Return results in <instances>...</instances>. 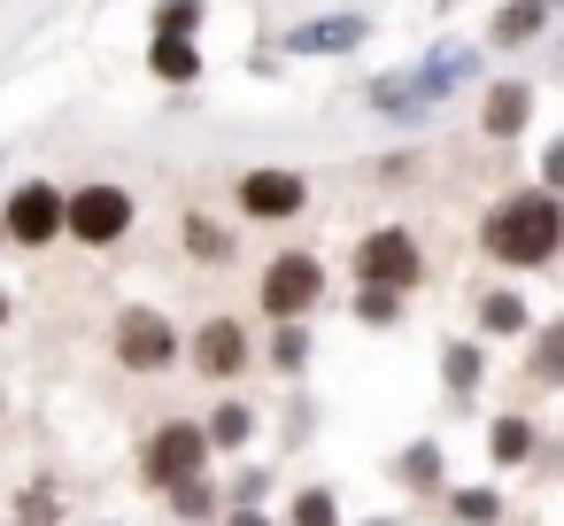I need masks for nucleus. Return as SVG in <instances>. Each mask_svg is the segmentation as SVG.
I'll return each instance as SVG.
<instances>
[{
  "label": "nucleus",
  "mask_w": 564,
  "mask_h": 526,
  "mask_svg": "<svg viewBox=\"0 0 564 526\" xmlns=\"http://www.w3.org/2000/svg\"><path fill=\"white\" fill-rule=\"evenodd\" d=\"M186 248H194L202 264H225V256H232V248H225V233H217V225H202V217H186Z\"/></svg>",
  "instance_id": "17"
},
{
  "label": "nucleus",
  "mask_w": 564,
  "mask_h": 526,
  "mask_svg": "<svg viewBox=\"0 0 564 526\" xmlns=\"http://www.w3.org/2000/svg\"><path fill=\"white\" fill-rule=\"evenodd\" d=\"M525 109H533V94H525V86H495V94H487V132H495V140L525 132Z\"/></svg>",
  "instance_id": "11"
},
{
  "label": "nucleus",
  "mask_w": 564,
  "mask_h": 526,
  "mask_svg": "<svg viewBox=\"0 0 564 526\" xmlns=\"http://www.w3.org/2000/svg\"><path fill=\"white\" fill-rule=\"evenodd\" d=\"M0 233L24 240V248H47V240L63 233V194H55V186H24V194L9 202V217H0Z\"/></svg>",
  "instance_id": "6"
},
{
  "label": "nucleus",
  "mask_w": 564,
  "mask_h": 526,
  "mask_svg": "<svg viewBox=\"0 0 564 526\" xmlns=\"http://www.w3.org/2000/svg\"><path fill=\"white\" fill-rule=\"evenodd\" d=\"M271 356H279V364L294 372V364L310 356V333H302V325H279V341H271Z\"/></svg>",
  "instance_id": "22"
},
{
  "label": "nucleus",
  "mask_w": 564,
  "mask_h": 526,
  "mask_svg": "<svg viewBox=\"0 0 564 526\" xmlns=\"http://www.w3.org/2000/svg\"><path fill=\"white\" fill-rule=\"evenodd\" d=\"M0 325H9V294H0Z\"/></svg>",
  "instance_id": "27"
},
{
  "label": "nucleus",
  "mask_w": 564,
  "mask_h": 526,
  "mask_svg": "<svg viewBox=\"0 0 564 526\" xmlns=\"http://www.w3.org/2000/svg\"><path fill=\"white\" fill-rule=\"evenodd\" d=\"M202 457H209L202 426H194V418H171V426L148 441V480H155V487H186V480H202Z\"/></svg>",
  "instance_id": "4"
},
{
  "label": "nucleus",
  "mask_w": 564,
  "mask_h": 526,
  "mask_svg": "<svg viewBox=\"0 0 564 526\" xmlns=\"http://www.w3.org/2000/svg\"><path fill=\"white\" fill-rule=\"evenodd\" d=\"M448 387H456V395L479 387V356H471V348H448Z\"/></svg>",
  "instance_id": "23"
},
{
  "label": "nucleus",
  "mask_w": 564,
  "mask_h": 526,
  "mask_svg": "<svg viewBox=\"0 0 564 526\" xmlns=\"http://www.w3.org/2000/svg\"><path fill=\"white\" fill-rule=\"evenodd\" d=\"M155 71H163L171 86H186V78L202 71V55H194V40H163V32H155Z\"/></svg>",
  "instance_id": "13"
},
{
  "label": "nucleus",
  "mask_w": 564,
  "mask_h": 526,
  "mask_svg": "<svg viewBox=\"0 0 564 526\" xmlns=\"http://www.w3.org/2000/svg\"><path fill=\"white\" fill-rule=\"evenodd\" d=\"M317 294H325V264L302 256V248L263 271V310H271L279 325H302V310H317Z\"/></svg>",
  "instance_id": "3"
},
{
  "label": "nucleus",
  "mask_w": 564,
  "mask_h": 526,
  "mask_svg": "<svg viewBox=\"0 0 564 526\" xmlns=\"http://www.w3.org/2000/svg\"><path fill=\"white\" fill-rule=\"evenodd\" d=\"M487 449H495V464H525V457H533V426H525V418H495Z\"/></svg>",
  "instance_id": "12"
},
{
  "label": "nucleus",
  "mask_w": 564,
  "mask_h": 526,
  "mask_svg": "<svg viewBox=\"0 0 564 526\" xmlns=\"http://www.w3.org/2000/svg\"><path fill=\"white\" fill-rule=\"evenodd\" d=\"M202 24V0H171V9H163V40H186Z\"/></svg>",
  "instance_id": "21"
},
{
  "label": "nucleus",
  "mask_w": 564,
  "mask_h": 526,
  "mask_svg": "<svg viewBox=\"0 0 564 526\" xmlns=\"http://www.w3.org/2000/svg\"><path fill=\"white\" fill-rule=\"evenodd\" d=\"M232 526H271V518L263 511H232Z\"/></svg>",
  "instance_id": "26"
},
{
  "label": "nucleus",
  "mask_w": 564,
  "mask_h": 526,
  "mask_svg": "<svg viewBox=\"0 0 564 526\" xmlns=\"http://www.w3.org/2000/svg\"><path fill=\"white\" fill-rule=\"evenodd\" d=\"M194 364H202L209 379H232V372H248V333H240L232 318L202 325V333H194Z\"/></svg>",
  "instance_id": "9"
},
{
  "label": "nucleus",
  "mask_w": 564,
  "mask_h": 526,
  "mask_svg": "<svg viewBox=\"0 0 564 526\" xmlns=\"http://www.w3.org/2000/svg\"><path fill=\"white\" fill-rule=\"evenodd\" d=\"M456 518H471V526H495V518H502V503H495L487 487H464V495H456Z\"/></svg>",
  "instance_id": "19"
},
{
  "label": "nucleus",
  "mask_w": 564,
  "mask_h": 526,
  "mask_svg": "<svg viewBox=\"0 0 564 526\" xmlns=\"http://www.w3.org/2000/svg\"><path fill=\"white\" fill-rule=\"evenodd\" d=\"M479 240H487V256H502V264H549L556 240H564V217H556L549 194H518V202H502V210L487 217Z\"/></svg>",
  "instance_id": "1"
},
{
  "label": "nucleus",
  "mask_w": 564,
  "mask_h": 526,
  "mask_svg": "<svg viewBox=\"0 0 564 526\" xmlns=\"http://www.w3.org/2000/svg\"><path fill=\"white\" fill-rule=\"evenodd\" d=\"M356 264H364V287H387V294H402V287L417 279V240H410V233H371Z\"/></svg>",
  "instance_id": "7"
},
{
  "label": "nucleus",
  "mask_w": 564,
  "mask_h": 526,
  "mask_svg": "<svg viewBox=\"0 0 564 526\" xmlns=\"http://www.w3.org/2000/svg\"><path fill=\"white\" fill-rule=\"evenodd\" d=\"M248 426H256V418H248L240 402H225V410L209 418V433H202V441H217V449H240V441H248Z\"/></svg>",
  "instance_id": "15"
},
{
  "label": "nucleus",
  "mask_w": 564,
  "mask_h": 526,
  "mask_svg": "<svg viewBox=\"0 0 564 526\" xmlns=\"http://www.w3.org/2000/svg\"><path fill=\"white\" fill-rule=\"evenodd\" d=\"M63 233H78L86 248H109L132 233V194L124 186H78L63 194Z\"/></svg>",
  "instance_id": "2"
},
{
  "label": "nucleus",
  "mask_w": 564,
  "mask_h": 526,
  "mask_svg": "<svg viewBox=\"0 0 564 526\" xmlns=\"http://www.w3.org/2000/svg\"><path fill=\"white\" fill-rule=\"evenodd\" d=\"M0 240H9V233H0Z\"/></svg>",
  "instance_id": "28"
},
{
  "label": "nucleus",
  "mask_w": 564,
  "mask_h": 526,
  "mask_svg": "<svg viewBox=\"0 0 564 526\" xmlns=\"http://www.w3.org/2000/svg\"><path fill=\"white\" fill-rule=\"evenodd\" d=\"M356 318H364V325H394V318H402V302H394L387 287H364V294H356Z\"/></svg>",
  "instance_id": "18"
},
{
  "label": "nucleus",
  "mask_w": 564,
  "mask_h": 526,
  "mask_svg": "<svg viewBox=\"0 0 564 526\" xmlns=\"http://www.w3.org/2000/svg\"><path fill=\"white\" fill-rule=\"evenodd\" d=\"M117 356H124L132 372H163V364L178 356V341H171V325H163L155 310H124V318H117Z\"/></svg>",
  "instance_id": "5"
},
{
  "label": "nucleus",
  "mask_w": 564,
  "mask_h": 526,
  "mask_svg": "<svg viewBox=\"0 0 564 526\" xmlns=\"http://www.w3.org/2000/svg\"><path fill=\"white\" fill-rule=\"evenodd\" d=\"M356 40H364L356 17H333V24H302V32H286L294 55H333V47H356Z\"/></svg>",
  "instance_id": "10"
},
{
  "label": "nucleus",
  "mask_w": 564,
  "mask_h": 526,
  "mask_svg": "<svg viewBox=\"0 0 564 526\" xmlns=\"http://www.w3.org/2000/svg\"><path fill=\"white\" fill-rule=\"evenodd\" d=\"M302 202H310V194H302L294 171H248V179H240V210H248V217H294Z\"/></svg>",
  "instance_id": "8"
},
{
  "label": "nucleus",
  "mask_w": 564,
  "mask_h": 526,
  "mask_svg": "<svg viewBox=\"0 0 564 526\" xmlns=\"http://www.w3.org/2000/svg\"><path fill=\"white\" fill-rule=\"evenodd\" d=\"M479 333H525V302L518 294H487L479 302Z\"/></svg>",
  "instance_id": "14"
},
{
  "label": "nucleus",
  "mask_w": 564,
  "mask_h": 526,
  "mask_svg": "<svg viewBox=\"0 0 564 526\" xmlns=\"http://www.w3.org/2000/svg\"><path fill=\"white\" fill-rule=\"evenodd\" d=\"M294 526H340V511H333V495H325V487H310V495L294 503Z\"/></svg>",
  "instance_id": "20"
},
{
  "label": "nucleus",
  "mask_w": 564,
  "mask_h": 526,
  "mask_svg": "<svg viewBox=\"0 0 564 526\" xmlns=\"http://www.w3.org/2000/svg\"><path fill=\"white\" fill-rule=\"evenodd\" d=\"M541 32V0H518L510 17H495V40H533Z\"/></svg>",
  "instance_id": "16"
},
{
  "label": "nucleus",
  "mask_w": 564,
  "mask_h": 526,
  "mask_svg": "<svg viewBox=\"0 0 564 526\" xmlns=\"http://www.w3.org/2000/svg\"><path fill=\"white\" fill-rule=\"evenodd\" d=\"M171 503H178V511H186V518H194V511H209V487H202V480H186V487H178V495H171Z\"/></svg>",
  "instance_id": "25"
},
{
  "label": "nucleus",
  "mask_w": 564,
  "mask_h": 526,
  "mask_svg": "<svg viewBox=\"0 0 564 526\" xmlns=\"http://www.w3.org/2000/svg\"><path fill=\"white\" fill-rule=\"evenodd\" d=\"M556 364H564V333H541V348H533V379H556Z\"/></svg>",
  "instance_id": "24"
}]
</instances>
